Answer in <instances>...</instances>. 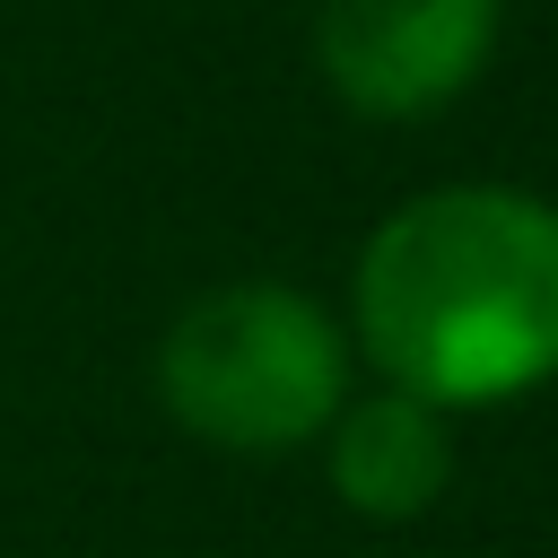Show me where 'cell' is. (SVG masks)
Instances as JSON below:
<instances>
[{
  "mask_svg": "<svg viewBox=\"0 0 558 558\" xmlns=\"http://www.w3.org/2000/svg\"><path fill=\"white\" fill-rule=\"evenodd\" d=\"M506 44V0H314V78L357 122L462 105Z\"/></svg>",
  "mask_w": 558,
  "mask_h": 558,
  "instance_id": "3",
  "label": "cell"
},
{
  "mask_svg": "<svg viewBox=\"0 0 558 558\" xmlns=\"http://www.w3.org/2000/svg\"><path fill=\"white\" fill-rule=\"evenodd\" d=\"M453 410L401 392V384H366L340 401V418L323 427V480L357 523H418L445 488H453Z\"/></svg>",
  "mask_w": 558,
  "mask_h": 558,
  "instance_id": "4",
  "label": "cell"
},
{
  "mask_svg": "<svg viewBox=\"0 0 558 558\" xmlns=\"http://www.w3.org/2000/svg\"><path fill=\"white\" fill-rule=\"evenodd\" d=\"M349 349L436 410L558 384V201L523 183H427L349 262Z\"/></svg>",
  "mask_w": 558,
  "mask_h": 558,
  "instance_id": "1",
  "label": "cell"
},
{
  "mask_svg": "<svg viewBox=\"0 0 558 558\" xmlns=\"http://www.w3.org/2000/svg\"><path fill=\"white\" fill-rule=\"evenodd\" d=\"M357 349L349 323L296 279H218L157 340V401L218 453H305L340 418Z\"/></svg>",
  "mask_w": 558,
  "mask_h": 558,
  "instance_id": "2",
  "label": "cell"
}]
</instances>
